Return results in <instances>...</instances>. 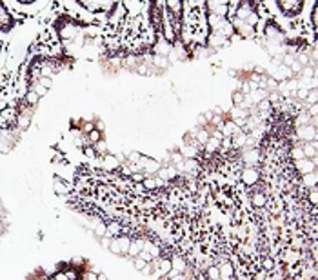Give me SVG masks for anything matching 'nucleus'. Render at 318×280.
Returning a JSON list of instances; mask_svg holds the SVG:
<instances>
[{
	"label": "nucleus",
	"instance_id": "obj_1",
	"mask_svg": "<svg viewBox=\"0 0 318 280\" xmlns=\"http://www.w3.org/2000/svg\"><path fill=\"white\" fill-rule=\"evenodd\" d=\"M55 28H57L58 36H60L64 42H75L79 36H82V31H80L79 24L75 20H71L69 16H62L60 20H57Z\"/></svg>",
	"mask_w": 318,
	"mask_h": 280
},
{
	"label": "nucleus",
	"instance_id": "obj_2",
	"mask_svg": "<svg viewBox=\"0 0 318 280\" xmlns=\"http://www.w3.org/2000/svg\"><path fill=\"white\" fill-rule=\"evenodd\" d=\"M276 9L286 16V18H295L304 11V0H276Z\"/></svg>",
	"mask_w": 318,
	"mask_h": 280
},
{
	"label": "nucleus",
	"instance_id": "obj_3",
	"mask_svg": "<svg viewBox=\"0 0 318 280\" xmlns=\"http://www.w3.org/2000/svg\"><path fill=\"white\" fill-rule=\"evenodd\" d=\"M204 11H206V15H215V16H225V18H229V15H231V2H225V0H207V2H204Z\"/></svg>",
	"mask_w": 318,
	"mask_h": 280
},
{
	"label": "nucleus",
	"instance_id": "obj_4",
	"mask_svg": "<svg viewBox=\"0 0 318 280\" xmlns=\"http://www.w3.org/2000/svg\"><path fill=\"white\" fill-rule=\"evenodd\" d=\"M238 179L242 180V184L246 187H254L260 184L262 171L260 167H240Z\"/></svg>",
	"mask_w": 318,
	"mask_h": 280
},
{
	"label": "nucleus",
	"instance_id": "obj_5",
	"mask_svg": "<svg viewBox=\"0 0 318 280\" xmlns=\"http://www.w3.org/2000/svg\"><path fill=\"white\" fill-rule=\"evenodd\" d=\"M297 142H317L318 140V126L317 124H307V126H298L295 128Z\"/></svg>",
	"mask_w": 318,
	"mask_h": 280
},
{
	"label": "nucleus",
	"instance_id": "obj_6",
	"mask_svg": "<svg viewBox=\"0 0 318 280\" xmlns=\"http://www.w3.org/2000/svg\"><path fill=\"white\" fill-rule=\"evenodd\" d=\"M82 9H86L87 13H109L115 2H102V0H80L77 2Z\"/></svg>",
	"mask_w": 318,
	"mask_h": 280
},
{
	"label": "nucleus",
	"instance_id": "obj_7",
	"mask_svg": "<svg viewBox=\"0 0 318 280\" xmlns=\"http://www.w3.org/2000/svg\"><path fill=\"white\" fill-rule=\"evenodd\" d=\"M16 26L15 16L11 15L6 2H0V33H11Z\"/></svg>",
	"mask_w": 318,
	"mask_h": 280
},
{
	"label": "nucleus",
	"instance_id": "obj_8",
	"mask_svg": "<svg viewBox=\"0 0 318 280\" xmlns=\"http://www.w3.org/2000/svg\"><path fill=\"white\" fill-rule=\"evenodd\" d=\"M229 44H231V40H229V38H224V36H220V35H213V33H207L204 46H206V48H207L211 53H215V51H218V49H224V48H227Z\"/></svg>",
	"mask_w": 318,
	"mask_h": 280
},
{
	"label": "nucleus",
	"instance_id": "obj_9",
	"mask_svg": "<svg viewBox=\"0 0 318 280\" xmlns=\"http://www.w3.org/2000/svg\"><path fill=\"white\" fill-rule=\"evenodd\" d=\"M233 24V29H235V35L242 36V38H254L256 36V28L249 26L246 22L237 20V18H229Z\"/></svg>",
	"mask_w": 318,
	"mask_h": 280
},
{
	"label": "nucleus",
	"instance_id": "obj_10",
	"mask_svg": "<svg viewBox=\"0 0 318 280\" xmlns=\"http://www.w3.org/2000/svg\"><path fill=\"white\" fill-rule=\"evenodd\" d=\"M151 46H153V55H157V57L169 58L171 49H173V44L167 42L164 36H157V38H155V42H153Z\"/></svg>",
	"mask_w": 318,
	"mask_h": 280
},
{
	"label": "nucleus",
	"instance_id": "obj_11",
	"mask_svg": "<svg viewBox=\"0 0 318 280\" xmlns=\"http://www.w3.org/2000/svg\"><path fill=\"white\" fill-rule=\"evenodd\" d=\"M253 189L254 191L249 195V206H253L254 209H264L269 204L268 193H266L264 189H258L256 186H254Z\"/></svg>",
	"mask_w": 318,
	"mask_h": 280
},
{
	"label": "nucleus",
	"instance_id": "obj_12",
	"mask_svg": "<svg viewBox=\"0 0 318 280\" xmlns=\"http://www.w3.org/2000/svg\"><path fill=\"white\" fill-rule=\"evenodd\" d=\"M293 167H295V171H297L300 177H304V175H309V173L317 171V160L302 158V160H297V162H293Z\"/></svg>",
	"mask_w": 318,
	"mask_h": 280
},
{
	"label": "nucleus",
	"instance_id": "obj_13",
	"mask_svg": "<svg viewBox=\"0 0 318 280\" xmlns=\"http://www.w3.org/2000/svg\"><path fill=\"white\" fill-rule=\"evenodd\" d=\"M164 7H166V11L171 16L182 20L184 11H186V2H182V0H167V2H164Z\"/></svg>",
	"mask_w": 318,
	"mask_h": 280
},
{
	"label": "nucleus",
	"instance_id": "obj_14",
	"mask_svg": "<svg viewBox=\"0 0 318 280\" xmlns=\"http://www.w3.org/2000/svg\"><path fill=\"white\" fill-rule=\"evenodd\" d=\"M220 133H222V137L224 138H235V137H238L240 133H244V131L240 130L233 120L225 118L224 122H222V126H220Z\"/></svg>",
	"mask_w": 318,
	"mask_h": 280
},
{
	"label": "nucleus",
	"instance_id": "obj_15",
	"mask_svg": "<svg viewBox=\"0 0 318 280\" xmlns=\"http://www.w3.org/2000/svg\"><path fill=\"white\" fill-rule=\"evenodd\" d=\"M155 177L160 179V180H164L166 184H171V182L178 177V171H176V167H175V165H162Z\"/></svg>",
	"mask_w": 318,
	"mask_h": 280
},
{
	"label": "nucleus",
	"instance_id": "obj_16",
	"mask_svg": "<svg viewBox=\"0 0 318 280\" xmlns=\"http://www.w3.org/2000/svg\"><path fill=\"white\" fill-rule=\"evenodd\" d=\"M169 259H171V271H175V273H186V269H188L189 264L184 255L173 253Z\"/></svg>",
	"mask_w": 318,
	"mask_h": 280
},
{
	"label": "nucleus",
	"instance_id": "obj_17",
	"mask_svg": "<svg viewBox=\"0 0 318 280\" xmlns=\"http://www.w3.org/2000/svg\"><path fill=\"white\" fill-rule=\"evenodd\" d=\"M144 240L145 237H140V235H137V237H131V244H129V251H127V259H137L138 255H140V251L144 249Z\"/></svg>",
	"mask_w": 318,
	"mask_h": 280
},
{
	"label": "nucleus",
	"instance_id": "obj_18",
	"mask_svg": "<svg viewBox=\"0 0 318 280\" xmlns=\"http://www.w3.org/2000/svg\"><path fill=\"white\" fill-rule=\"evenodd\" d=\"M100 160H102V169H106V171H109V173H113V171L118 173V167L122 164V162L118 160V157L113 155V153H108V155L102 157Z\"/></svg>",
	"mask_w": 318,
	"mask_h": 280
},
{
	"label": "nucleus",
	"instance_id": "obj_19",
	"mask_svg": "<svg viewBox=\"0 0 318 280\" xmlns=\"http://www.w3.org/2000/svg\"><path fill=\"white\" fill-rule=\"evenodd\" d=\"M298 146H300V149H302L305 158H309V160H317L318 142H298Z\"/></svg>",
	"mask_w": 318,
	"mask_h": 280
},
{
	"label": "nucleus",
	"instance_id": "obj_20",
	"mask_svg": "<svg viewBox=\"0 0 318 280\" xmlns=\"http://www.w3.org/2000/svg\"><path fill=\"white\" fill-rule=\"evenodd\" d=\"M115 240H116V246H118V251H120V257H126V259H127L131 235H118V237H115Z\"/></svg>",
	"mask_w": 318,
	"mask_h": 280
},
{
	"label": "nucleus",
	"instance_id": "obj_21",
	"mask_svg": "<svg viewBox=\"0 0 318 280\" xmlns=\"http://www.w3.org/2000/svg\"><path fill=\"white\" fill-rule=\"evenodd\" d=\"M53 189H55V193L57 195H67L71 191V184L65 182L62 177H55V179H53Z\"/></svg>",
	"mask_w": 318,
	"mask_h": 280
},
{
	"label": "nucleus",
	"instance_id": "obj_22",
	"mask_svg": "<svg viewBox=\"0 0 318 280\" xmlns=\"http://www.w3.org/2000/svg\"><path fill=\"white\" fill-rule=\"evenodd\" d=\"M106 235H108V237H118V235H124L122 222H118V220L109 222L108 226H106Z\"/></svg>",
	"mask_w": 318,
	"mask_h": 280
},
{
	"label": "nucleus",
	"instance_id": "obj_23",
	"mask_svg": "<svg viewBox=\"0 0 318 280\" xmlns=\"http://www.w3.org/2000/svg\"><path fill=\"white\" fill-rule=\"evenodd\" d=\"M300 186L305 187V189H311V187H317L318 186V173H309V175H304V177H300Z\"/></svg>",
	"mask_w": 318,
	"mask_h": 280
},
{
	"label": "nucleus",
	"instance_id": "obj_24",
	"mask_svg": "<svg viewBox=\"0 0 318 280\" xmlns=\"http://www.w3.org/2000/svg\"><path fill=\"white\" fill-rule=\"evenodd\" d=\"M142 186H144V189L147 193H155L159 189V180H157V177H145L142 180Z\"/></svg>",
	"mask_w": 318,
	"mask_h": 280
},
{
	"label": "nucleus",
	"instance_id": "obj_25",
	"mask_svg": "<svg viewBox=\"0 0 318 280\" xmlns=\"http://www.w3.org/2000/svg\"><path fill=\"white\" fill-rule=\"evenodd\" d=\"M260 267L262 269H266L268 273H273V269L276 267V259L269 257V255H264L260 260Z\"/></svg>",
	"mask_w": 318,
	"mask_h": 280
},
{
	"label": "nucleus",
	"instance_id": "obj_26",
	"mask_svg": "<svg viewBox=\"0 0 318 280\" xmlns=\"http://www.w3.org/2000/svg\"><path fill=\"white\" fill-rule=\"evenodd\" d=\"M304 106L305 108H307V106H318V89L317 87H313V89L307 91V97H305V100H304Z\"/></svg>",
	"mask_w": 318,
	"mask_h": 280
},
{
	"label": "nucleus",
	"instance_id": "obj_27",
	"mask_svg": "<svg viewBox=\"0 0 318 280\" xmlns=\"http://www.w3.org/2000/svg\"><path fill=\"white\" fill-rule=\"evenodd\" d=\"M305 200L311 204V208H317L318 206V186L307 189V195H305Z\"/></svg>",
	"mask_w": 318,
	"mask_h": 280
},
{
	"label": "nucleus",
	"instance_id": "obj_28",
	"mask_svg": "<svg viewBox=\"0 0 318 280\" xmlns=\"http://www.w3.org/2000/svg\"><path fill=\"white\" fill-rule=\"evenodd\" d=\"M79 280H98V275L91 271V269H86V271H82L79 277Z\"/></svg>",
	"mask_w": 318,
	"mask_h": 280
},
{
	"label": "nucleus",
	"instance_id": "obj_29",
	"mask_svg": "<svg viewBox=\"0 0 318 280\" xmlns=\"http://www.w3.org/2000/svg\"><path fill=\"white\" fill-rule=\"evenodd\" d=\"M131 262H133V267H135L137 271H140V273H142L145 267H147V262H144V260L138 259V257H137V259H133Z\"/></svg>",
	"mask_w": 318,
	"mask_h": 280
},
{
	"label": "nucleus",
	"instance_id": "obj_30",
	"mask_svg": "<svg viewBox=\"0 0 318 280\" xmlns=\"http://www.w3.org/2000/svg\"><path fill=\"white\" fill-rule=\"evenodd\" d=\"M317 13H318V6L317 4H313V7H311V26H313V33L317 31Z\"/></svg>",
	"mask_w": 318,
	"mask_h": 280
},
{
	"label": "nucleus",
	"instance_id": "obj_31",
	"mask_svg": "<svg viewBox=\"0 0 318 280\" xmlns=\"http://www.w3.org/2000/svg\"><path fill=\"white\" fill-rule=\"evenodd\" d=\"M268 277H269L268 271L258 267V271H254V275H253V280H268Z\"/></svg>",
	"mask_w": 318,
	"mask_h": 280
},
{
	"label": "nucleus",
	"instance_id": "obj_32",
	"mask_svg": "<svg viewBox=\"0 0 318 280\" xmlns=\"http://www.w3.org/2000/svg\"><path fill=\"white\" fill-rule=\"evenodd\" d=\"M0 53H2V40H0Z\"/></svg>",
	"mask_w": 318,
	"mask_h": 280
}]
</instances>
